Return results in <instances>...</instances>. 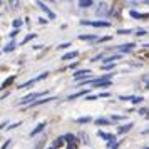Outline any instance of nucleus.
I'll return each instance as SVG.
<instances>
[{
  "mask_svg": "<svg viewBox=\"0 0 149 149\" xmlns=\"http://www.w3.org/2000/svg\"><path fill=\"white\" fill-rule=\"evenodd\" d=\"M142 101H144V97H142V95H132V99H131L132 104H141Z\"/></svg>",
  "mask_w": 149,
  "mask_h": 149,
  "instance_id": "nucleus-21",
  "label": "nucleus"
},
{
  "mask_svg": "<svg viewBox=\"0 0 149 149\" xmlns=\"http://www.w3.org/2000/svg\"><path fill=\"white\" fill-rule=\"evenodd\" d=\"M77 55H79V52H77V50H72V52H67V54L62 55V61H70V59H74Z\"/></svg>",
  "mask_w": 149,
  "mask_h": 149,
  "instance_id": "nucleus-12",
  "label": "nucleus"
},
{
  "mask_svg": "<svg viewBox=\"0 0 149 149\" xmlns=\"http://www.w3.org/2000/svg\"><path fill=\"white\" fill-rule=\"evenodd\" d=\"M15 45H17L15 42H10L8 45H5V49H3V52H12V50H15Z\"/></svg>",
  "mask_w": 149,
  "mask_h": 149,
  "instance_id": "nucleus-22",
  "label": "nucleus"
},
{
  "mask_svg": "<svg viewBox=\"0 0 149 149\" xmlns=\"http://www.w3.org/2000/svg\"><path fill=\"white\" fill-rule=\"evenodd\" d=\"M64 141L69 142V144H72V142H77V137L74 134H65L64 136Z\"/></svg>",
  "mask_w": 149,
  "mask_h": 149,
  "instance_id": "nucleus-18",
  "label": "nucleus"
},
{
  "mask_svg": "<svg viewBox=\"0 0 149 149\" xmlns=\"http://www.w3.org/2000/svg\"><path fill=\"white\" fill-rule=\"evenodd\" d=\"M64 142H65V141H64V136H62V137H57V139H55V141H54V148L57 149V148H59V146H62Z\"/></svg>",
  "mask_w": 149,
  "mask_h": 149,
  "instance_id": "nucleus-23",
  "label": "nucleus"
},
{
  "mask_svg": "<svg viewBox=\"0 0 149 149\" xmlns=\"http://www.w3.org/2000/svg\"><path fill=\"white\" fill-rule=\"evenodd\" d=\"M14 79H15V75H10V77H7V79L3 81V84L0 86V89H5V87H8V86H10V84L14 82Z\"/></svg>",
  "mask_w": 149,
  "mask_h": 149,
  "instance_id": "nucleus-17",
  "label": "nucleus"
},
{
  "mask_svg": "<svg viewBox=\"0 0 149 149\" xmlns=\"http://www.w3.org/2000/svg\"><path fill=\"white\" fill-rule=\"evenodd\" d=\"M77 144H79V142H72V144H69L67 146V149H75L77 148Z\"/></svg>",
  "mask_w": 149,
  "mask_h": 149,
  "instance_id": "nucleus-35",
  "label": "nucleus"
},
{
  "mask_svg": "<svg viewBox=\"0 0 149 149\" xmlns=\"http://www.w3.org/2000/svg\"><path fill=\"white\" fill-rule=\"evenodd\" d=\"M134 47H136L134 42H127V44H122V45H119L117 49H119V52H121V54H126V52H131Z\"/></svg>",
  "mask_w": 149,
  "mask_h": 149,
  "instance_id": "nucleus-5",
  "label": "nucleus"
},
{
  "mask_svg": "<svg viewBox=\"0 0 149 149\" xmlns=\"http://www.w3.org/2000/svg\"><path fill=\"white\" fill-rule=\"evenodd\" d=\"M81 40H97V35L95 34H87V35H79Z\"/></svg>",
  "mask_w": 149,
  "mask_h": 149,
  "instance_id": "nucleus-16",
  "label": "nucleus"
},
{
  "mask_svg": "<svg viewBox=\"0 0 149 149\" xmlns=\"http://www.w3.org/2000/svg\"><path fill=\"white\" fill-rule=\"evenodd\" d=\"M69 47H70V42H64V44L59 45V49H69Z\"/></svg>",
  "mask_w": 149,
  "mask_h": 149,
  "instance_id": "nucleus-29",
  "label": "nucleus"
},
{
  "mask_svg": "<svg viewBox=\"0 0 149 149\" xmlns=\"http://www.w3.org/2000/svg\"><path fill=\"white\" fill-rule=\"evenodd\" d=\"M12 25L15 27V30H19V27L22 25V20H14V24H12Z\"/></svg>",
  "mask_w": 149,
  "mask_h": 149,
  "instance_id": "nucleus-28",
  "label": "nucleus"
},
{
  "mask_svg": "<svg viewBox=\"0 0 149 149\" xmlns=\"http://www.w3.org/2000/svg\"><path fill=\"white\" fill-rule=\"evenodd\" d=\"M109 86H112V82H111V81H104V82H97V84H94L92 87H99V89H107Z\"/></svg>",
  "mask_w": 149,
  "mask_h": 149,
  "instance_id": "nucleus-13",
  "label": "nucleus"
},
{
  "mask_svg": "<svg viewBox=\"0 0 149 149\" xmlns=\"http://www.w3.org/2000/svg\"><path fill=\"white\" fill-rule=\"evenodd\" d=\"M69 67H70V69H77V67H79V62H72Z\"/></svg>",
  "mask_w": 149,
  "mask_h": 149,
  "instance_id": "nucleus-37",
  "label": "nucleus"
},
{
  "mask_svg": "<svg viewBox=\"0 0 149 149\" xmlns=\"http://www.w3.org/2000/svg\"><path fill=\"white\" fill-rule=\"evenodd\" d=\"M132 122H127V124H124V126H121V127L117 129V134H126V132H129L131 129H132Z\"/></svg>",
  "mask_w": 149,
  "mask_h": 149,
  "instance_id": "nucleus-9",
  "label": "nucleus"
},
{
  "mask_svg": "<svg viewBox=\"0 0 149 149\" xmlns=\"http://www.w3.org/2000/svg\"><path fill=\"white\" fill-rule=\"evenodd\" d=\"M119 59H122L121 54H117V55H109L107 59H104V65H107V64H114V62L119 61Z\"/></svg>",
  "mask_w": 149,
  "mask_h": 149,
  "instance_id": "nucleus-10",
  "label": "nucleus"
},
{
  "mask_svg": "<svg viewBox=\"0 0 149 149\" xmlns=\"http://www.w3.org/2000/svg\"><path fill=\"white\" fill-rule=\"evenodd\" d=\"M111 119H112V121H122V119H124V116H112Z\"/></svg>",
  "mask_w": 149,
  "mask_h": 149,
  "instance_id": "nucleus-32",
  "label": "nucleus"
},
{
  "mask_svg": "<svg viewBox=\"0 0 149 149\" xmlns=\"http://www.w3.org/2000/svg\"><path fill=\"white\" fill-rule=\"evenodd\" d=\"M79 7H82V8H89L91 5H94V2L92 0H79V3H77Z\"/></svg>",
  "mask_w": 149,
  "mask_h": 149,
  "instance_id": "nucleus-14",
  "label": "nucleus"
},
{
  "mask_svg": "<svg viewBox=\"0 0 149 149\" xmlns=\"http://www.w3.org/2000/svg\"><path fill=\"white\" fill-rule=\"evenodd\" d=\"M0 5H2V2H0Z\"/></svg>",
  "mask_w": 149,
  "mask_h": 149,
  "instance_id": "nucleus-45",
  "label": "nucleus"
},
{
  "mask_svg": "<svg viewBox=\"0 0 149 149\" xmlns=\"http://www.w3.org/2000/svg\"><path fill=\"white\" fill-rule=\"evenodd\" d=\"M87 94V91H81V92H77V94H72L67 97V101H74V99H77V97H81V95H86Z\"/></svg>",
  "mask_w": 149,
  "mask_h": 149,
  "instance_id": "nucleus-19",
  "label": "nucleus"
},
{
  "mask_svg": "<svg viewBox=\"0 0 149 149\" xmlns=\"http://www.w3.org/2000/svg\"><path fill=\"white\" fill-rule=\"evenodd\" d=\"M47 92L44 91V92H32V94L25 95L22 101H19V106H27V104H32L34 102V99H37V97H42V95H45Z\"/></svg>",
  "mask_w": 149,
  "mask_h": 149,
  "instance_id": "nucleus-2",
  "label": "nucleus"
},
{
  "mask_svg": "<svg viewBox=\"0 0 149 149\" xmlns=\"http://www.w3.org/2000/svg\"><path fill=\"white\" fill-rule=\"evenodd\" d=\"M37 5H39V7H40L42 10H44V12L49 15V19H50V20H54V19H55V14H54V12H50V8H49L47 5L44 3V2H37Z\"/></svg>",
  "mask_w": 149,
  "mask_h": 149,
  "instance_id": "nucleus-6",
  "label": "nucleus"
},
{
  "mask_svg": "<svg viewBox=\"0 0 149 149\" xmlns=\"http://www.w3.org/2000/svg\"><path fill=\"white\" fill-rule=\"evenodd\" d=\"M144 149H149V148H144Z\"/></svg>",
  "mask_w": 149,
  "mask_h": 149,
  "instance_id": "nucleus-44",
  "label": "nucleus"
},
{
  "mask_svg": "<svg viewBox=\"0 0 149 149\" xmlns=\"http://www.w3.org/2000/svg\"><path fill=\"white\" fill-rule=\"evenodd\" d=\"M19 32H20V30H12V32H10V34H8V37H10V39H14L15 35L19 34Z\"/></svg>",
  "mask_w": 149,
  "mask_h": 149,
  "instance_id": "nucleus-33",
  "label": "nucleus"
},
{
  "mask_svg": "<svg viewBox=\"0 0 149 149\" xmlns=\"http://www.w3.org/2000/svg\"><path fill=\"white\" fill-rule=\"evenodd\" d=\"M146 34H148V32H146L144 29H137V30H136V35H139V37H142V35H146Z\"/></svg>",
  "mask_w": 149,
  "mask_h": 149,
  "instance_id": "nucleus-27",
  "label": "nucleus"
},
{
  "mask_svg": "<svg viewBox=\"0 0 149 149\" xmlns=\"http://www.w3.org/2000/svg\"><path fill=\"white\" fill-rule=\"evenodd\" d=\"M45 126H47V122H40V124H39V126H37V127H35L34 131L30 132V136L34 137V136H37V134H39V132H42V131L45 129Z\"/></svg>",
  "mask_w": 149,
  "mask_h": 149,
  "instance_id": "nucleus-11",
  "label": "nucleus"
},
{
  "mask_svg": "<svg viewBox=\"0 0 149 149\" xmlns=\"http://www.w3.org/2000/svg\"><path fill=\"white\" fill-rule=\"evenodd\" d=\"M132 30L131 29H121V30H117V34H121V35H127V34H131Z\"/></svg>",
  "mask_w": 149,
  "mask_h": 149,
  "instance_id": "nucleus-25",
  "label": "nucleus"
},
{
  "mask_svg": "<svg viewBox=\"0 0 149 149\" xmlns=\"http://www.w3.org/2000/svg\"><path fill=\"white\" fill-rule=\"evenodd\" d=\"M82 25H91V27H99V29H107L111 27V22L107 20H81Z\"/></svg>",
  "mask_w": 149,
  "mask_h": 149,
  "instance_id": "nucleus-1",
  "label": "nucleus"
},
{
  "mask_svg": "<svg viewBox=\"0 0 149 149\" xmlns=\"http://www.w3.org/2000/svg\"><path fill=\"white\" fill-rule=\"evenodd\" d=\"M74 79L75 81H86V79H91V70L89 69H79L77 72H74Z\"/></svg>",
  "mask_w": 149,
  "mask_h": 149,
  "instance_id": "nucleus-4",
  "label": "nucleus"
},
{
  "mask_svg": "<svg viewBox=\"0 0 149 149\" xmlns=\"http://www.w3.org/2000/svg\"><path fill=\"white\" fill-rule=\"evenodd\" d=\"M119 99H121V101H131V99H132V95H121Z\"/></svg>",
  "mask_w": 149,
  "mask_h": 149,
  "instance_id": "nucleus-31",
  "label": "nucleus"
},
{
  "mask_svg": "<svg viewBox=\"0 0 149 149\" xmlns=\"http://www.w3.org/2000/svg\"><path fill=\"white\" fill-rule=\"evenodd\" d=\"M55 97H47V99H40V101H34L30 106L32 107H35V106H40V104H45V102H49V101H54Z\"/></svg>",
  "mask_w": 149,
  "mask_h": 149,
  "instance_id": "nucleus-15",
  "label": "nucleus"
},
{
  "mask_svg": "<svg viewBox=\"0 0 149 149\" xmlns=\"http://www.w3.org/2000/svg\"><path fill=\"white\" fill-rule=\"evenodd\" d=\"M47 75H49V72H44V74L37 75V77H34V79H30V81L24 82L22 86H19V89H29V87H32V84H35V82H39V81H42V79H45Z\"/></svg>",
  "mask_w": 149,
  "mask_h": 149,
  "instance_id": "nucleus-3",
  "label": "nucleus"
},
{
  "mask_svg": "<svg viewBox=\"0 0 149 149\" xmlns=\"http://www.w3.org/2000/svg\"><path fill=\"white\" fill-rule=\"evenodd\" d=\"M104 69H107V70L109 69H114V64H107V65H104Z\"/></svg>",
  "mask_w": 149,
  "mask_h": 149,
  "instance_id": "nucleus-39",
  "label": "nucleus"
},
{
  "mask_svg": "<svg viewBox=\"0 0 149 149\" xmlns=\"http://www.w3.org/2000/svg\"><path fill=\"white\" fill-rule=\"evenodd\" d=\"M109 119H106V117H99V119H95V124H97V126H107L109 124Z\"/></svg>",
  "mask_w": 149,
  "mask_h": 149,
  "instance_id": "nucleus-20",
  "label": "nucleus"
},
{
  "mask_svg": "<svg viewBox=\"0 0 149 149\" xmlns=\"http://www.w3.org/2000/svg\"><path fill=\"white\" fill-rule=\"evenodd\" d=\"M142 134H149V129H146V131H142Z\"/></svg>",
  "mask_w": 149,
  "mask_h": 149,
  "instance_id": "nucleus-40",
  "label": "nucleus"
},
{
  "mask_svg": "<svg viewBox=\"0 0 149 149\" xmlns=\"http://www.w3.org/2000/svg\"><path fill=\"white\" fill-rule=\"evenodd\" d=\"M3 126H7V124H5V122H3V124H0V129L3 127Z\"/></svg>",
  "mask_w": 149,
  "mask_h": 149,
  "instance_id": "nucleus-41",
  "label": "nucleus"
},
{
  "mask_svg": "<svg viewBox=\"0 0 149 149\" xmlns=\"http://www.w3.org/2000/svg\"><path fill=\"white\" fill-rule=\"evenodd\" d=\"M8 144H10V139H8V141H5V142H3V146H2V149H7V146H8Z\"/></svg>",
  "mask_w": 149,
  "mask_h": 149,
  "instance_id": "nucleus-38",
  "label": "nucleus"
},
{
  "mask_svg": "<svg viewBox=\"0 0 149 149\" xmlns=\"http://www.w3.org/2000/svg\"><path fill=\"white\" fill-rule=\"evenodd\" d=\"M146 89H149V81H148V84H146Z\"/></svg>",
  "mask_w": 149,
  "mask_h": 149,
  "instance_id": "nucleus-42",
  "label": "nucleus"
},
{
  "mask_svg": "<svg viewBox=\"0 0 149 149\" xmlns=\"http://www.w3.org/2000/svg\"><path fill=\"white\" fill-rule=\"evenodd\" d=\"M19 126H20V122H15V124H10L8 129H15V127H19Z\"/></svg>",
  "mask_w": 149,
  "mask_h": 149,
  "instance_id": "nucleus-36",
  "label": "nucleus"
},
{
  "mask_svg": "<svg viewBox=\"0 0 149 149\" xmlns=\"http://www.w3.org/2000/svg\"><path fill=\"white\" fill-rule=\"evenodd\" d=\"M129 14L136 20H146V19H149V14H141V12H136V10H131Z\"/></svg>",
  "mask_w": 149,
  "mask_h": 149,
  "instance_id": "nucleus-7",
  "label": "nucleus"
},
{
  "mask_svg": "<svg viewBox=\"0 0 149 149\" xmlns=\"http://www.w3.org/2000/svg\"><path fill=\"white\" fill-rule=\"evenodd\" d=\"M109 8H111V5L102 2L101 5L97 7V15H107V14H109Z\"/></svg>",
  "mask_w": 149,
  "mask_h": 149,
  "instance_id": "nucleus-8",
  "label": "nucleus"
},
{
  "mask_svg": "<svg viewBox=\"0 0 149 149\" xmlns=\"http://www.w3.org/2000/svg\"><path fill=\"white\" fill-rule=\"evenodd\" d=\"M107 40H111V37H101V39H97V42H107Z\"/></svg>",
  "mask_w": 149,
  "mask_h": 149,
  "instance_id": "nucleus-34",
  "label": "nucleus"
},
{
  "mask_svg": "<svg viewBox=\"0 0 149 149\" xmlns=\"http://www.w3.org/2000/svg\"><path fill=\"white\" fill-rule=\"evenodd\" d=\"M32 39H35V34H30V35H27L25 39H24V42H22V45H25L29 40H32Z\"/></svg>",
  "mask_w": 149,
  "mask_h": 149,
  "instance_id": "nucleus-26",
  "label": "nucleus"
},
{
  "mask_svg": "<svg viewBox=\"0 0 149 149\" xmlns=\"http://www.w3.org/2000/svg\"><path fill=\"white\" fill-rule=\"evenodd\" d=\"M47 149H55V148H54V146H52V148H47Z\"/></svg>",
  "mask_w": 149,
  "mask_h": 149,
  "instance_id": "nucleus-43",
  "label": "nucleus"
},
{
  "mask_svg": "<svg viewBox=\"0 0 149 149\" xmlns=\"http://www.w3.org/2000/svg\"><path fill=\"white\" fill-rule=\"evenodd\" d=\"M95 99H99V95H87L86 97V101H95Z\"/></svg>",
  "mask_w": 149,
  "mask_h": 149,
  "instance_id": "nucleus-30",
  "label": "nucleus"
},
{
  "mask_svg": "<svg viewBox=\"0 0 149 149\" xmlns=\"http://www.w3.org/2000/svg\"><path fill=\"white\" fill-rule=\"evenodd\" d=\"M77 122H79V124H87V122H91V117H79Z\"/></svg>",
  "mask_w": 149,
  "mask_h": 149,
  "instance_id": "nucleus-24",
  "label": "nucleus"
}]
</instances>
